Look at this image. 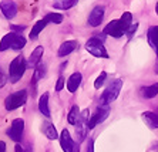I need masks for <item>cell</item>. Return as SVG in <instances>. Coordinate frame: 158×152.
Returning <instances> with one entry per match:
<instances>
[{
	"label": "cell",
	"mask_w": 158,
	"mask_h": 152,
	"mask_svg": "<svg viewBox=\"0 0 158 152\" xmlns=\"http://www.w3.org/2000/svg\"><path fill=\"white\" fill-rule=\"evenodd\" d=\"M26 46V38L23 37L22 34L19 33H11L6 34L2 41H0V51H4L7 48H13V50H22L23 47Z\"/></svg>",
	"instance_id": "cell-1"
},
{
	"label": "cell",
	"mask_w": 158,
	"mask_h": 152,
	"mask_svg": "<svg viewBox=\"0 0 158 152\" xmlns=\"http://www.w3.org/2000/svg\"><path fill=\"white\" fill-rule=\"evenodd\" d=\"M123 87V80H113L111 84H108V87L106 88V91L103 93V95L100 97V107H106V105H110L113 101L115 100L121 91Z\"/></svg>",
	"instance_id": "cell-2"
},
{
	"label": "cell",
	"mask_w": 158,
	"mask_h": 152,
	"mask_svg": "<svg viewBox=\"0 0 158 152\" xmlns=\"http://www.w3.org/2000/svg\"><path fill=\"white\" fill-rule=\"evenodd\" d=\"M26 68H27V63H26V60H24V57H22V56L16 57L10 63V67H9V78H10V81L13 84H16L23 77Z\"/></svg>",
	"instance_id": "cell-3"
},
{
	"label": "cell",
	"mask_w": 158,
	"mask_h": 152,
	"mask_svg": "<svg viewBox=\"0 0 158 152\" xmlns=\"http://www.w3.org/2000/svg\"><path fill=\"white\" fill-rule=\"evenodd\" d=\"M27 101V91L26 90H20L15 94H10V95L4 100V107L7 111H13L16 108L24 105V102Z\"/></svg>",
	"instance_id": "cell-4"
},
{
	"label": "cell",
	"mask_w": 158,
	"mask_h": 152,
	"mask_svg": "<svg viewBox=\"0 0 158 152\" xmlns=\"http://www.w3.org/2000/svg\"><path fill=\"white\" fill-rule=\"evenodd\" d=\"M85 50H87L91 56L98 57V58H108V53L106 47L103 46V41L98 40L97 37H93L85 43Z\"/></svg>",
	"instance_id": "cell-5"
},
{
	"label": "cell",
	"mask_w": 158,
	"mask_h": 152,
	"mask_svg": "<svg viewBox=\"0 0 158 152\" xmlns=\"http://www.w3.org/2000/svg\"><path fill=\"white\" fill-rule=\"evenodd\" d=\"M88 110H84V111L80 114V118H78L77 124H76V132H77V137H78V141H83L85 137V132L88 130Z\"/></svg>",
	"instance_id": "cell-6"
},
{
	"label": "cell",
	"mask_w": 158,
	"mask_h": 152,
	"mask_svg": "<svg viewBox=\"0 0 158 152\" xmlns=\"http://www.w3.org/2000/svg\"><path fill=\"white\" fill-rule=\"evenodd\" d=\"M23 131H24V121H23L22 118H17L11 122L10 128H9V131H7V135L13 139V141L20 142Z\"/></svg>",
	"instance_id": "cell-7"
},
{
	"label": "cell",
	"mask_w": 158,
	"mask_h": 152,
	"mask_svg": "<svg viewBox=\"0 0 158 152\" xmlns=\"http://www.w3.org/2000/svg\"><path fill=\"white\" fill-rule=\"evenodd\" d=\"M108 112H110V107L108 105L97 108L96 114L93 115L91 118H90V121H88V130H93L96 125H98L100 122H103L104 119L108 117Z\"/></svg>",
	"instance_id": "cell-8"
},
{
	"label": "cell",
	"mask_w": 158,
	"mask_h": 152,
	"mask_svg": "<svg viewBox=\"0 0 158 152\" xmlns=\"http://www.w3.org/2000/svg\"><path fill=\"white\" fill-rule=\"evenodd\" d=\"M104 34L118 38V37H121L123 34H125V31H124V29H123L120 20H113V22L108 23V24L104 27Z\"/></svg>",
	"instance_id": "cell-9"
},
{
	"label": "cell",
	"mask_w": 158,
	"mask_h": 152,
	"mask_svg": "<svg viewBox=\"0 0 158 152\" xmlns=\"http://www.w3.org/2000/svg\"><path fill=\"white\" fill-rule=\"evenodd\" d=\"M0 9H2L6 19H13L17 14V6H16V3L13 0H2Z\"/></svg>",
	"instance_id": "cell-10"
},
{
	"label": "cell",
	"mask_w": 158,
	"mask_h": 152,
	"mask_svg": "<svg viewBox=\"0 0 158 152\" xmlns=\"http://www.w3.org/2000/svg\"><path fill=\"white\" fill-rule=\"evenodd\" d=\"M104 19V7L103 6H97V7L93 9V11L88 16V24L91 27H97L101 24Z\"/></svg>",
	"instance_id": "cell-11"
},
{
	"label": "cell",
	"mask_w": 158,
	"mask_h": 152,
	"mask_svg": "<svg viewBox=\"0 0 158 152\" xmlns=\"http://www.w3.org/2000/svg\"><path fill=\"white\" fill-rule=\"evenodd\" d=\"M60 145L64 152H76V148H74V142L70 137V132L67 130L61 131V135H60Z\"/></svg>",
	"instance_id": "cell-12"
},
{
	"label": "cell",
	"mask_w": 158,
	"mask_h": 152,
	"mask_svg": "<svg viewBox=\"0 0 158 152\" xmlns=\"http://www.w3.org/2000/svg\"><path fill=\"white\" fill-rule=\"evenodd\" d=\"M41 57H43V47L37 46L33 51H31V54H30V58L27 61V68H36L40 64Z\"/></svg>",
	"instance_id": "cell-13"
},
{
	"label": "cell",
	"mask_w": 158,
	"mask_h": 152,
	"mask_svg": "<svg viewBox=\"0 0 158 152\" xmlns=\"http://www.w3.org/2000/svg\"><path fill=\"white\" fill-rule=\"evenodd\" d=\"M77 47H78V43H77V41H74V40L64 41V43L60 46V48H59V56L60 57L69 56V54H71V53H73Z\"/></svg>",
	"instance_id": "cell-14"
},
{
	"label": "cell",
	"mask_w": 158,
	"mask_h": 152,
	"mask_svg": "<svg viewBox=\"0 0 158 152\" xmlns=\"http://www.w3.org/2000/svg\"><path fill=\"white\" fill-rule=\"evenodd\" d=\"M81 78L83 77H81L80 73H74V74L70 75L69 81H67V90H69L70 93H76V91H77V88L81 84Z\"/></svg>",
	"instance_id": "cell-15"
},
{
	"label": "cell",
	"mask_w": 158,
	"mask_h": 152,
	"mask_svg": "<svg viewBox=\"0 0 158 152\" xmlns=\"http://www.w3.org/2000/svg\"><path fill=\"white\" fill-rule=\"evenodd\" d=\"M148 41L155 53L158 54V26H152L148 30Z\"/></svg>",
	"instance_id": "cell-16"
},
{
	"label": "cell",
	"mask_w": 158,
	"mask_h": 152,
	"mask_svg": "<svg viewBox=\"0 0 158 152\" xmlns=\"http://www.w3.org/2000/svg\"><path fill=\"white\" fill-rule=\"evenodd\" d=\"M41 131L48 139H57L59 135H57V131H56V126L50 122H44L43 126H41Z\"/></svg>",
	"instance_id": "cell-17"
},
{
	"label": "cell",
	"mask_w": 158,
	"mask_h": 152,
	"mask_svg": "<svg viewBox=\"0 0 158 152\" xmlns=\"http://www.w3.org/2000/svg\"><path fill=\"white\" fill-rule=\"evenodd\" d=\"M39 110L44 117H50V110H48V94L44 93L40 97V101H39Z\"/></svg>",
	"instance_id": "cell-18"
},
{
	"label": "cell",
	"mask_w": 158,
	"mask_h": 152,
	"mask_svg": "<svg viewBox=\"0 0 158 152\" xmlns=\"http://www.w3.org/2000/svg\"><path fill=\"white\" fill-rule=\"evenodd\" d=\"M143 119L150 128H158V117L155 115V112H144Z\"/></svg>",
	"instance_id": "cell-19"
},
{
	"label": "cell",
	"mask_w": 158,
	"mask_h": 152,
	"mask_svg": "<svg viewBox=\"0 0 158 152\" xmlns=\"http://www.w3.org/2000/svg\"><path fill=\"white\" fill-rule=\"evenodd\" d=\"M78 0H57L54 2V9H60V10H69V9L74 7L77 4Z\"/></svg>",
	"instance_id": "cell-20"
},
{
	"label": "cell",
	"mask_w": 158,
	"mask_h": 152,
	"mask_svg": "<svg viewBox=\"0 0 158 152\" xmlns=\"http://www.w3.org/2000/svg\"><path fill=\"white\" fill-rule=\"evenodd\" d=\"M46 24L47 23L44 22V20H39V22L36 23L33 26V29H31V33H30V40H36L37 37H39V34L43 31V29L46 27Z\"/></svg>",
	"instance_id": "cell-21"
},
{
	"label": "cell",
	"mask_w": 158,
	"mask_h": 152,
	"mask_svg": "<svg viewBox=\"0 0 158 152\" xmlns=\"http://www.w3.org/2000/svg\"><path fill=\"white\" fill-rule=\"evenodd\" d=\"M120 23H121V26H123V29H124V31H127V30L130 29V26L132 24V14L130 13V11L123 13L121 19H120Z\"/></svg>",
	"instance_id": "cell-22"
},
{
	"label": "cell",
	"mask_w": 158,
	"mask_h": 152,
	"mask_svg": "<svg viewBox=\"0 0 158 152\" xmlns=\"http://www.w3.org/2000/svg\"><path fill=\"white\" fill-rule=\"evenodd\" d=\"M78 118H80V108L77 107V105H73L70 110V112H69V122L73 124V125H76L78 121Z\"/></svg>",
	"instance_id": "cell-23"
},
{
	"label": "cell",
	"mask_w": 158,
	"mask_h": 152,
	"mask_svg": "<svg viewBox=\"0 0 158 152\" xmlns=\"http://www.w3.org/2000/svg\"><path fill=\"white\" fill-rule=\"evenodd\" d=\"M43 20L46 23L60 24V23L63 22V14H60V13H48V14H46V17H44Z\"/></svg>",
	"instance_id": "cell-24"
},
{
	"label": "cell",
	"mask_w": 158,
	"mask_h": 152,
	"mask_svg": "<svg viewBox=\"0 0 158 152\" xmlns=\"http://www.w3.org/2000/svg\"><path fill=\"white\" fill-rule=\"evenodd\" d=\"M157 94H158V82L157 84H152V86H150V87L143 88V95L145 97V98H154Z\"/></svg>",
	"instance_id": "cell-25"
},
{
	"label": "cell",
	"mask_w": 158,
	"mask_h": 152,
	"mask_svg": "<svg viewBox=\"0 0 158 152\" xmlns=\"http://www.w3.org/2000/svg\"><path fill=\"white\" fill-rule=\"evenodd\" d=\"M44 74H46V67L41 66V64H39V66L34 68V77H33V81L37 82L40 78L44 77Z\"/></svg>",
	"instance_id": "cell-26"
},
{
	"label": "cell",
	"mask_w": 158,
	"mask_h": 152,
	"mask_svg": "<svg viewBox=\"0 0 158 152\" xmlns=\"http://www.w3.org/2000/svg\"><path fill=\"white\" fill-rule=\"evenodd\" d=\"M106 78H107V73H106V71H103V73H101V74H100L98 77H97L96 81H94V88L98 90L100 87H101V86L104 84V81H106Z\"/></svg>",
	"instance_id": "cell-27"
},
{
	"label": "cell",
	"mask_w": 158,
	"mask_h": 152,
	"mask_svg": "<svg viewBox=\"0 0 158 152\" xmlns=\"http://www.w3.org/2000/svg\"><path fill=\"white\" fill-rule=\"evenodd\" d=\"M137 27H138V24H137V23H132L131 26H130V29L127 30V31H125V34H127V36H128V38H131V37H132V34L135 33Z\"/></svg>",
	"instance_id": "cell-28"
},
{
	"label": "cell",
	"mask_w": 158,
	"mask_h": 152,
	"mask_svg": "<svg viewBox=\"0 0 158 152\" xmlns=\"http://www.w3.org/2000/svg\"><path fill=\"white\" fill-rule=\"evenodd\" d=\"M6 82H7V75H6L3 71L0 70V88L6 86Z\"/></svg>",
	"instance_id": "cell-29"
},
{
	"label": "cell",
	"mask_w": 158,
	"mask_h": 152,
	"mask_svg": "<svg viewBox=\"0 0 158 152\" xmlns=\"http://www.w3.org/2000/svg\"><path fill=\"white\" fill-rule=\"evenodd\" d=\"M63 87H64V78L60 77L59 80H57V84H56V91H61Z\"/></svg>",
	"instance_id": "cell-30"
},
{
	"label": "cell",
	"mask_w": 158,
	"mask_h": 152,
	"mask_svg": "<svg viewBox=\"0 0 158 152\" xmlns=\"http://www.w3.org/2000/svg\"><path fill=\"white\" fill-rule=\"evenodd\" d=\"M24 29H26L24 26H15V24H11V30H15V31H19V34H20V31H23Z\"/></svg>",
	"instance_id": "cell-31"
},
{
	"label": "cell",
	"mask_w": 158,
	"mask_h": 152,
	"mask_svg": "<svg viewBox=\"0 0 158 152\" xmlns=\"http://www.w3.org/2000/svg\"><path fill=\"white\" fill-rule=\"evenodd\" d=\"M87 152H94V142H93V139H88V148H87Z\"/></svg>",
	"instance_id": "cell-32"
},
{
	"label": "cell",
	"mask_w": 158,
	"mask_h": 152,
	"mask_svg": "<svg viewBox=\"0 0 158 152\" xmlns=\"http://www.w3.org/2000/svg\"><path fill=\"white\" fill-rule=\"evenodd\" d=\"M0 152H6V144L3 141H0Z\"/></svg>",
	"instance_id": "cell-33"
},
{
	"label": "cell",
	"mask_w": 158,
	"mask_h": 152,
	"mask_svg": "<svg viewBox=\"0 0 158 152\" xmlns=\"http://www.w3.org/2000/svg\"><path fill=\"white\" fill-rule=\"evenodd\" d=\"M15 151H16V152H24V148H23L22 145H16Z\"/></svg>",
	"instance_id": "cell-34"
},
{
	"label": "cell",
	"mask_w": 158,
	"mask_h": 152,
	"mask_svg": "<svg viewBox=\"0 0 158 152\" xmlns=\"http://www.w3.org/2000/svg\"><path fill=\"white\" fill-rule=\"evenodd\" d=\"M155 11H157V16H158V3H157V6H155Z\"/></svg>",
	"instance_id": "cell-35"
},
{
	"label": "cell",
	"mask_w": 158,
	"mask_h": 152,
	"mask_svg": "<svg viewBox=\"0 0 158 152\" xmlns=\"http://www.w3.org/2000/svg\"><path fill=\"white\" fill-rule=\"evenodd\" d=\"M155 73L158 74V63H157V67H155Z\"/></svg>",
	"instance_id": "cell-36"
},
{
	"label": "cell",
	"mask_w": 158,
	"mask_h": 152,
	"mask_svg": "<svg viewBox=\"0 0 158 152\" xmlns=\"http://www.w3.org/2000/svg\"><path fill=\"white\" fill-rule=\"evenodd\" d=\"M155 115H157V117H158V110H157V111H155Z\"/></svg>",
	"instance_id": "cell-37"
},
{
	"label": "cell",
	"mask_w": 158,
	"mask_h": 152,
	"mask_svg": "<svg viewBox=\"0 0 158 152\" xmlns=\"http://www.w3.org/2000/svg\"><path fill=\"white\" fill-rule=\"evenodd\" d=\"M157 151H158V146H157Z\"/></svg>",
	"instance_id": "cell-38"
}]
</instances>
